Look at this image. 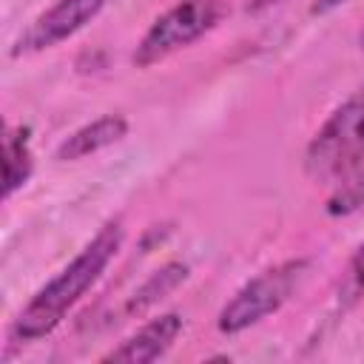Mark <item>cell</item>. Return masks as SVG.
I'll return each instance as SVG.
<instances>
[{
    "label": "cell",
    "mask_w": 364,
    "mask_h": 364,
    "mask_svg": "<svg viewBox=\"0 0 364 364\" xmlns=\"http://www.w3.org/2000/svg\"><path fill=\"white\" fill-rule=\"evenodd\" d=\"M122 239H125L122 222L119 219L105 222L97 230V236L46 287H40L34 293V299L20 310V316L14 318L11 336L17 341H37V338L54 333L63 324V318L68 316V310L100 282L105 267L119 253Z\"/></svg>",
    "instance_id": "1"
},
{
    "label": "cell",
    "mask_w": 364,
    "mask_h": 364,
    "mask_svg": "<svg viewBox=\"0 0 364 364\" xmlns=\"http://www.w3.org/2000/svg\"><path fill=\"white\" fill-rule=\"evenodd\" d=\"M364 162V88L347 97L313 134L304 171L313 179H338Z\"/></svg>",
    "instance_id": "2"
},
{
    "label": "cell",
    "mask_w": 364,
    "mask_h": 364,
    "mask_svg": "<svg viewBox=\"0 0 364 364\" xmlns=\"http://www.w3.org/2000/svg\"><path fill=\"white\" fill-rule=\"evenodd\" d=\"M228 14L225 0H179L168 11H162L142 40L134 48V65L136 68H151L171 54L188 48L199 37H205L210 28L219 26V20Z\"/></svg>",
    "instance_id": "3"
},
{
    "label": "cell",
    "mask_w": 364,
    "mask_h": 364,
    "mask_svg": "<svg viewBox=\"0 0 364 364\" xmlns=\"http://www.w3.org/2000/svg\"><path fill=\"white\" fill-rule=\"evenodd\" d=\"M307 273V262L304 259H290L282 262L276 267L262 270L259 276H253L250 282H245L233 299L219 310L216 327L228 336L242 333L253 324H259L262 318H267L270 313H276L299 287V282Z\"/></svg>",
    "instance_id": "4"
},
{
    "label": "cell",
    "mask_w": 364,
    "mask_h": 364,
    "mask_svg": "<svg viewBox=\"0 0 364 364\" xmlns=\"http://www.w3.org/2000/svg\"><path fill=\"white\" fill-rule=\"evenodd\" d=\"M102 6L105 0H57L54 6H48L40 17L28 23V28L17 37L11 54L20 57V54H37V51L54 48L57 43L85 28L102 11Z\"/></svg>",
    "instance_id": "5"
},
{
    "label": "cell",
    "mask_w": 364,
    "mask_h": 364,
    "mask_svg": "<svg viewBox=\"0 0 364 364\" xmlns=\"http://www.w3.org/2000/svg\"><path fill=\"white\" fill-rule=\"evenodd\" d=\"M179 333H182V316L179 313H162V316L151 318L148 324H142L119 347L108 350L102 355V361L105 364H148V361H156L173 347Z\"/></svg>",
    "instance_id": "6"
},
{
    "label": "cell",
    "mask_w": 364,
    "mask_h": 364,
    "mask_svg": "<svg viewBox=\"0 0 364 364\" xmlns=\"http://www.w3.org/2000/svg\"><path fill=\"white\" fill-rule=\"evenodd\" d=\"M125 134H128V119L119 117V114H105V117H97L94 122L77 128L74 134H68L57 145L54 156L60 162H74V159L91 156V154H97V151L119 142Z\"/></svg>",
    "instance_id": "7"
},
{
    "label": "cell",
    "mask_w": 364,
    "mask_h": 364,
    "mask_svg": "<svg viewBox=\"0 0 364 364\" xmlns=\"http://www.w3.org/2000/svg\"><path fill=\"white\" fill-rule=\"evenodd\" d=\"M188 264L185 262H168V264H162L159 270H154L136 290H134V296L125 301V307H122V316H128V318H134V316H139V313H145V310H151L154 304H159L165 296H171L185 279H188Z\"/></svg>",
    "instance_id": "8"
},
{
    "label": "cell",
    "mask_w": 364,
    "mask_h": 364,
    "mask_svg": "<svg viewBox=\"0 0 364 364\" xmlns=\"http://www.w3.org/2000/svg\"><path fill=\"white\" fill-rule=\"evenodd\" d=\"M34 159L28 145V128L11 125L3 134V196L9 199L14 191H20L31 176Z\"/></svg>",
    "instance_id": "9"
},
{
    "label": "cell",
    "mask_w": 364,
    "mask_h": 364,
    "mask_svg": "<svg viewBox=\"0 0 364 364\" xmlns=\"http://www.w3.org/2000/svg\"><path fill=\"white\" fill-rule=\"evenodd\" d=\"M338 179L341 182L336 185V191L327 199V213L330 216H347V213H353L364 205V165L347 171Z\"/></svg>",
    "instance_id": "10"
},
{
    "label": "cell",
    "mask_w": 364,
    "mask_h": 364,
    "mask_svg": "<svg viewBox=\"0 0 364 364\" xmlns=\"http://www.w3.org/2000/svg\"><path fill=\"white\" fill-rule=\"evenodd\" d=\"M361 299H364V242L350 256V262L338 279V290H336V301L341 310L355 307Z\"/></svg>",
    "instance_id": "11"
},
{
    "label": "cell",
    "mask_w": 364,
    "mask_h": 364,
    "mask_svg": "<svg viewBox=\"0 0 364 364\" xmlns=\"http://www.w3.org/2000/svg\"><path fill=\"white\" fill-rule=\"evenodd\" d=\"M347 0H316L313 6H310V11L313 14H327V11H333V9H338V6H344Z\"/></svg>",
    "instance_id": "12"
},
{
    "label": "cell",
    "mask_w": 364,
    "mask_h": 364,
    "mask_svg": "<svg viewBox=\"0 0 364 364\" xmlns=\"http://www.w3.org/2000/svg\"><path fill=\"white\" fill-rule=\"evenodd\" d=\"M284 0H247V9L250 11H262V9H270V6H279Z\"/></svg>",
    "instance_id": "13"
}]
</instances>
